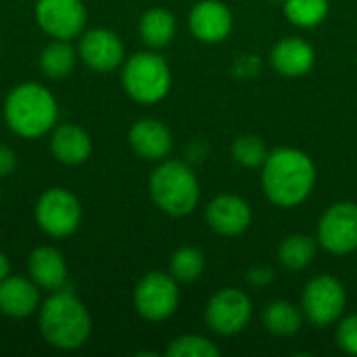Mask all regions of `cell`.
Listing matches in <instances>:
<instances>
[{"mask_svg":"<svg viewBox=\"0 0 357 357\" xmlns=\"http://www.w3.org/2000/svg\"><path fill=\"white\" fill-rule=\"evenodd\" d=\"M8 272H10V264H8L6 255L0 253V280H4L8 276Z\"/></svg>","mask_w":357,"mask_h":357,"instance_id":"31","label":"cell"},{"mask_svg":"<svg viewBox=\"0 0 357 357\" xmlns=\"http://www.w3.org/2000/svg\"><path fill=\"white\" fill-rule=\"evenodd\" d=\"M31 280L48 291H59L67 280V266L63 255L52 247H38L27 259Z\"/></svg>","mask_w":357,"mask_h":357,"instance_id":"18","label":"cell"},{"mask_svg":"<svg viewBox=\"0 0 357 357\" xmlns=\"http://www.w3.org/2000/svg\"><path fill=\"white\" fill-rule=\"evenodd\" d=\"M138 29H140V38L144 40V44L153 48H161L174 40L178 23H176V17L167 8L157 6L142 15Z\"/></svg>","mask_w":357,"mask_h":357,"instance_id":"21","label":"cell"},{"mask_svg":"<svg viewBox=\"0 0 357 357\" xmlns=\"http://www.w3.org/2000/svg\"><path fill=\"white\" fill-rule=\"evenodd\" d=\"M347 305V293L333 274L314 276L301 295V310L314 326H331L341 320Z\"/></svg>","mask_w":357,"mask_h":357,"instance_id":"6","label":"cell"},{"mask_svg":"<svg viewBox=\"0 0 357 357\" xmlns=\"http://www.w3.org/2000/svg\"><path fill=\"white\" fill-rule=\"evenodd\" d=\"M318 241L307 234H291L284 236L278 245V261L293 272H301L316 259Z\"/></svg>","mask_w":357,"mask_h":357,"instance_id":"22","label":"cell"},{"mask_svg":"<svg viewBox=\"0 0 357 357\" xmlns=\"http://www.w3.org/2000/svg\"><path fill=\"white\" fill-rule=\"evenodd\" d=\"M153 203L172 218L192 213L201 199V186L190 165L184 161H163L155 167L149 180Z\"/></svg>","mask_w":357,"mask_h":357,"instance_id":"4","label":"cell"},{"mask_svg":"<svg viewBox=\"0 0 357 357\" xmlns=\"http://www.w3.org/2000/svg\"><path fill=\"white\" fill-rule=\"evenodd\" d=\"M15 165H17L15 153L8 146H0V178L8 176L15 169Z\"/></svg>","mask_w":357,"mask_h":357,"instance_id":"30","label":"cell"},{"mask_svg":"<svg viewBox=\"0 0 357 357\" xmlns=\"http://www.w3.org/2000/svg\"><path fill=\"white\" fill-rule=\"evenodd\" d=\"M40 303L38 289L21 276H6L0 280V312L10 318H25L36 312Z\"/></svg>","mask_w":357,"mask_h":357,"instance_id":"17","label":"cell"},{"mask_svg":"<svg viewBox=\"0 0 357 357\" xmlns=\"http://www.w3.org/2000/svg\"><path fill=\"white\" fill-rule=\"evenodd\" d=\"M264 326L268 333L276 335V337H293L301 331L305 314L301 310V305L297 307L291 301H272L266 305L264 314H261Z\"/></svg>","mask_w":357,"mask_h":357,"instance_id":"20","label":"cell"},{"mask_svg":"<svg viewBox=\"0 0 357 357\" xmlns=\"http://www.w3.org/2000/svg\"><path fill=\"white\" fill-rule=\"evenodd\" d=\"M318 245L331 255H351L357 251V203H333L318 222Z\"/></svg>","mask_w":357,"mask_h":357,"instance_id":"7","label":"cell"},{"mask_svg":"<svg viewBox=\"0 0 357 357\" xmlns=\"http://www.w3.org/2000/svg\"><path fill=\"white\" fill-rule=\"evenodd\" d=\"M270 2H284V0H270Z\"/></svg>","mask_w":357,"mask_h":357,"instance_id":"32","label":"cell"},{"mask_svg":"<svg viewBox=\"0 0 357 357\" xmlns=\"http://www.w3.org/2000/svg\"><path fill=\"white\" fill-rule=\"evenodd\" d=\"M50 149H52V155L56 157V161H61L65 165H79L90 157L92 142H90V136L82 128L59 126L52 132Z\"/></svg>","mask_w":357,"mask_h":357,"instance_id":"19","label":"cell"},{"mask_svg":"<svg viewBox=\"0 0 357 357\" xmlns=\"http://www.w3.org/2000/svg\"><path fill=\"white\" fill-rule=\"evenodd\" d=\"M205 270V255L197 247H182L169 259V274L178 282H195Z\"/></svg>","mask_w":357,"mask_h":357,"instance_id":"25","label":"cell"},{"mask_svg":"<svg viewBox=\"0 0 357 357\" xmlns=\"http://www.w3.org/2000/svg\"><path fill=\"white\" fill-rule=\"evenodd\" d=\"M318 180L314 159L301 149L280 146L268 153L261 165V186L270 203L282 209L301 205Z\"/></svg>","mask_w":357,"mask_h":357,"instance_id":"1","label":"cell"},{"mask_svg":"<svg viewBox=\"0 0 357 357\" xmlns=\"http://www.w3.org/2000/svg\"><path fill=\"white\" fill-rule=\"evenodd\" d=\"M90 316L71 293H54L40 310V331L56 349H77L90 337Z\"/></svg>","mask_w":357,"mask_h":357,"instance_id":"3","label":"cell"},{"mask_svg":"<svg viewBox=\"0 0 357 357\" xmlns=\"http://www.w3.org/2000/svg\"><path fill=\"white\" fill-rule=\"evenodd\" d=\"M79 201L65 188H50L36 203V222L50 236H69L79 226Z\"/></svg>","mask_w":357,"mask_h":357,"instance_id":"10","label":"cell"},{"mask_svg":"<svg viewBox=\"0 0 357 357\" xmlns=\"http://www.w3.org/2000/svg\"><path fill=\"white\" fill-rule=\"evenodd\" d=\"M253 318V303L241 289L218 291L205 307L207 326L220 337H234L243 333Z\"/></svg>","mask_w":357,"mask_h":357,"instance_id":"9","label":"cell"},{"mask_svg":"<svg viewBox=\"0 0 357 357\" xmlns=\"http://www.w3.org/2000/svg\"><path fill=\"white\" fill-rule=\"evenodd\" d=\"M36 19L48 36L71 40L86 25V8L82 0H38Z\"/></svg>","mask_w":357,"mask_h":357,"instance_id":"11","label":"cell"},{"mask_svg":"<svg viewBox=\"0 0 357 357\" xmlns=\"http://www.w3.org/2000/svg\"><path fill=\"white\" fill-rule=\"evenodd\" d=\"M79 54L90 69L107 73L121 65L123 44L109 29H90L82 36Z\"/></svg>","mask_w":357,"mask_h":357,"instance_id":"14","label":"cell"},{"mask_svg":"<svg viewBox=\"0 0 357 357\" xmlns=\"http://www.w3.org/2000/svg\"><path fill=\"white\" fill-rule=\"evenodd\" d=\"M337 345L347 356H357V314H351V316L339 320V326H337Z\"/></svg>","mask_w":357,"mask_h":357,"instance_id":"28","label":"cell"},{"mask_svg":"<svg viewBox=\"0 0 357 357\" xmlns=\"http://www.w3.org/2000/svg\"><path fill=\"white\" fill-rule=\"evenodd\" d=\"M167 357H218L220 347L201 335H182L167 345Z\"/></svg>","mask_w":357,"mask_h":357,"instance_id":"27","label":"cell"},{"mask_svg":"<svg viewBox=\"0 0 357 357\" xmlns=\"http://www.w3.org/2000/svg\"><path fill=\"white\" fill-rule=\"evenodd\" d=\"M232 13L222 0H199L188 13V27L203 44H220L232 31Z\"/></svg>","mask_w":357,"mask_h":357,"instance_id":"13","label":"cell"},{"mask_svg":"<svg viewBox=\"0 0 357 357\" xmlns=\"http://www.w3.org/2000/svg\"><path fill=\"white\" fill-rule=\"evenodd\" d=\"M121 82L136 102L153 105L167 96L172 88V71L165 59L157 52H136L128 59Z\"/></svg>","mask_w":357,"mask_h":357,"instance_id":"5","label":"cell"},{"mask_svg":"<svg viewBox=\"0 0 357 357\" xmlns=\"http://www.w3.org/2000/svg\"><path fill=\"white\" fill-rule=\"evenodd\" d=\"M232 159L243 167H261L268 157V146L259 136L245 134L232 142Z\"/></svg>","mask_w":357,"mask_h":357,"instance_id":"26","label":"cell"},{"mask_svg":"<svg viewBox=\"0 0 357 357\" xmlns=\"http://www.w3.org/2000/svg\"><path fill=\"white\" fill-rule=\"evenodd\" d=\"M73 65H75V52L67 44V40L52 42L40 54V69L44 75H48L52 79H61V77L69 75Z\"/></svg>","mask_w":357,"mask_h":357,"instance_id":"24","label":"cell"},{"mask_svg":"<svg viewBox=\"0 0 357 357\" xmlns=\"http://www.w3.org/2000/svg\"><path fill=\"white\" fill-rule=\"evenodd\" d=\"M205 220L215 234L232 238L249 230L253 222V211L243 197L226 192L209 201L205 209Z\"/></svg>","mask_w":357,"mask_h":357,"instance_id":"12","label":"cell"},{"mask_svg":"<svg viewBox=\"0 0 357 357\" xmlns=\"http://www.w3.org/2000/svg\"><path fill=\"white\" fill-rule=\"evenodd\" d=\"M247 280L249 284L253 287H266L274 280V270L268 268V266H257V268H251L247 272Z\"/></svg>","mask_w":357,"mask_h":357,"instance_id":"29","label":"cell"},{"mask_svg":"<svg viewBox=\"0 0 357 357\" xmlns=\"http://www.w3.org/2000/svg\"><path fill=\"white\" fill-rule=\"evenodd\" d=\"M270 63L282 77H303L316 65V50L303 38H282L274 44L270 52Z\"/></svg>","mask_w":357,"mask_h":357,"instance_id":"15","label":"cell"},{"mask_svg":"<svg viewBox=\"0 0 357 357\" xmlns=\"http://www.w3.org/2000/svg\"><path fill=\"white\" fill-rule=\"evenodd\" d=\"M328 0H284L282 13L289 23L301 29H314L328 17Z\"/></svg>","mask_w":357,"mask_h":357,"instance_id":"23","label":"cell"},{"mask_svg":"<svg viewBox=\"0 0 357 357\" xmlns=\"http://www.w3.org/2000/svg\"><path fill=\"white\" fill-rule=\"evenodd\" d=\"M180 303L178 280L165 272H149L134 291L136 312L149 322L167 320Z\"/></svg>","mask_w":357,"mask_h":357,"instance_id":"8","label":"cell"},{"mask_svg":"<svg viewBox=\"0 0 357 357\" xmlns=\"http://www.w3.org/2000/svg\"><path fill=\"white\" fill-rule=\"evenodd\" d=\"M56 100L40 84L27 82L10 90L4 102V119L8 128L23 138L44 136L56 123Z\"/></svg>","mask_w":357,"mask_h":357,"instance_id":"2","label":"cell"},{"mask_svg":"<svg viewBox=\"0 0 357 357\" xmlns=\"http://www.w3.org/2000/svg\"><path fill=\"white\" fill-rule=\"evenodd\" d=\"M130 146L138 157L146 161H163L174 146V138L172 132L165 128V123L146 117L132 126Z\"/></svg>","mask_w":357,"mask_h":357,"instance_id":"16","label":"cell"}]
</instances>
